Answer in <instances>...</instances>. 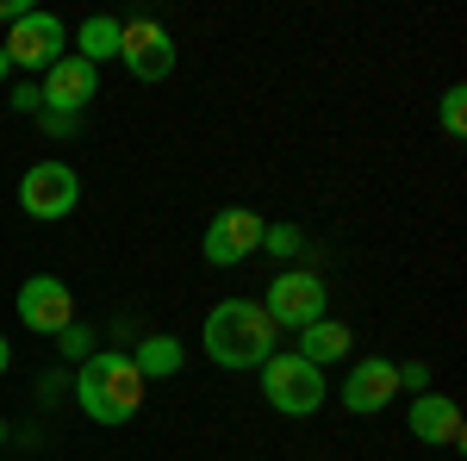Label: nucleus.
<instances>
[{
	"label": "nucleus",
	"instance_id": "obj_1",
	"mask_svg": "<svg viewBox=\"0 0 467 461\" xmlns=\"http://www.w3.org/2000/svg\"><path fill=\"white\" fill-rule=\"evenodd\" d=\"M275 343H281V330L268 324V312L255 299H218L206 312V324H200V350L213 355L218 368H231V374L262 368L275 355Z\"/></svg>",
	"mask_w": 467,
	"mask_h": 461
},
{
	"label": "nucleus",
	"instance_id": "obj_2",
	"mask_svg": "<svg viewBox=\"0 0 467 461\" xmlns=\"http://www.w3.org/2000/svg\"><path fill=\"white\" fill-rule=\"evenodd\" d=\"M144 374H138V361L119 350H94L81 361V374H75V399H81V412L94 418V424H131L138 412H144Z\"/></svg>",
	"mask_w": 467,
	"mask_h": 461
},
{
	"label": "nucleus",
	"instance_id": "obj_3",
	"mask_svg": "<svg viewBox=\"0 0 467 461\" xmlns=\"http://www.w3.org/2000/svg\"><path fill=\"white\" fill-rule=\"evenodd\" d=\"M262 399L281 412V418H312L324 399H330V387H324V368H312V361H299L293 350H275L262 368Z\"/></svg>",
	"mask_w": 467,
	"mask_h": 461
},
{
	"label": "nucleus",
	"instance_id": "obj_4",
	"mask_svg": "<svg viewBox=\"0 0 467 461\" xmlns=\"http://www.w3.org/2000/svg\"><path fill=\"white\" fill-rule=\"evenodd\" d=\"M255 306L268 312V324H275V330H306V324L330 319V287H324L312 268H281Z\"/></svg>",
	"mask_w": 467,
	"mask_h": 461
},
{
	"label": "nucleus",
	"instance_id": "obj_5",
	"mask_svg": "<svg viewBox=\"0 0 467 461\" xmlns=\"http://www.w3.org/2000/svg\"><path fill=\"white\" fill-rule=\"evenodd\" d=\"M19 206H26V218H37V225H57V218H69L75 206H81V175H75L69 162L44 156V162H32V169L19 175Z\"/></svg>",
	"mask_w": 467,
	"mask_h": 461
},
{
	"label": "nucleus",
	"instance_id": "obj_6",
	"mask_svg": "<svg viewBox=\"0 0 467 461\" xmlns=\"http://www.w3.org/2000/svg\"><path fill=\"white\" fill-rule=\"evenodd\" d=\"M119 63L138 81H169L181 50H175V37H169V26H156V19H119Z\"/></svg>",
	"mask_w": 467,
	"mask_h": 461
},
{
	"label": "nucleus",
	"instance_id": "obj_7",
	"mask_svg": "<svg viewBox=\"0 0 467 461\" xmlns=\"http://www.w3.org/2000/svg\"><path fill=\"white\" fill-rule=\"evenodd\" d=\"M100 94V69L94 63H81L75 50H63L50 69H44V81H37V107L57 112V119H81V107Z\"/></svg>",
	"mask_w": 467,
	"mask_h": 461
},
{
	"label": "nucleus",
	"instance_id": "obj_8",
	"mask_svg": "<svg viewBox=\"0 0 467 461\" xmlns=\"http://www.w3.org/2000/svg\"><path fill=\"white\" fill-rule=\"evenodd\" d=\"M13 306H19V324L37 330V337H63L75 324V293H69L63 275H32V281L19 287Z\"/></svg>",
	"mask_w": 467,
	"mask_h": 461
},
{
	"label": "nucleus",
	"instance_id": "obj_9",
	"mask_svg": "<svg viewBox=\"0 0 467 461\" xmlns=\"http://www.w3.org/2000/svg\"><path fill=\"white\" fill-rule=\"evenodd\" d=\"M0 50H6L13 69H50V63L69 50V32H63L57 13H26V19H13V37H6Z\"/></svg>",
	"mask_w": 467,
	"mask_h": 461
},
{
	"label": "nucleus",
	"instance_id": "obj_10",
	"mask_svg": "<svg viewBox=\"0 0 467 461\" xmlns=\"http://www.w3.org/2000/svg\"><path fill=\"white\" fill-rule=\"evenodd\" d=\"M206 262L213 268H237V262H250V256H262V218L250 213V206H224V213H213V225H206Z\"/></svg>",
	"mask_w": 467,
	"mask_h": 461
},
{
	"label": "nucleus",
	"instance_id": "obj_11",
	"mask_svg": "<svg viewBox=\"0 0 467 461\" xmlns=\"http://www.w3.org/2000/svg\"><path fill=\"white\" fill-rule=\"evenodd\" d=\"M393 399H399V361H387V355H361V361H349V374H343V405H349L356 418L387 412Z\"/></svg>",
	"mask_w": 467,
	"mask_h": 461
},
{
	"label": "nucleus",
	"instance_id": "obj_12",
	"mask_svg": "<svg viewBox=\"0 0 467 461\" xmlns=\"http://www.w3.org/2000/svg\"><path fill=\"white\" fill-rule=\"evenodd\" d=\"M405 424L418 443H431V449H462L467 430H462V405L455 399H442V393H418L411 399V412H405Z\"/></svg>",
	"mask_w": 467,
	"mask_h": 461
},
{
	"label": "nucleus",
	"instance_id": "obj_13",
	"mask_svg": "<svg viewBox=\"0 0 467 461\" xmlns=\"http://www.w3.org/2000/svg\"><path fill=\"white\" fill-rule=\"evenodd\" d=\"M349 350H356V337H349V324L337 319H318L299 330V361H312V368H324V361H349Z\"/></svg>",
	"mask_w": 467,
	"mask_h": 461
},
{
	"label": "nucleus",
	"instance_id": "obj_14",
	"mask_svg": "<svg viewBox=\"0 0 467 461\" xmlns=\"http://www.w3.org/2000/svg\"><path fill=\"white\" fill-rule=\"evenodd\" d=\"M131 361H138L144 381H169V374H181V343L175 337H144V343L131 350Z\"/></svg>",
	"mask_w": 467,
	"mask_h": 461
},
{
	"label": "nucleus",
	"instance_id": "obj_15",
	"mask_svg": "<svg viewBox=\"0 0 467 461\" xmlns=\"http://www.w3.org/2000/svg\"><path fill=\"white\" fill-rule=\"evenodd\" d=\"M81 63H107V57H119V19H107V13H94V19H81V50H75Z\"/></svg>",
	"mask_w": 467,
	"mask_h": 461
},
{
	"label": "nucleus",
	"instance_id": "obj_16",
	"mask_svg": "<svg viewBox=\"0 0 467 461\" xmlns=\"http://www.w3.org/2000/svg\"><path fill=\"white\" fill-rule=\"evenodd\" d=\"M299 225H262V256H275V262H293L299 256Z\"/></svg>",
	"mask_w": 467,
	"mask_h": 461
},
{
	"label": "nucleus",
	"instance_id": "obj_17",
	"mask_svg": "<svg viewBox=\"0 0 467 461\" xmlns=\"http://www.w3.org/2000/svg\"><path fill=\"white\" fill-rule=\"evenodd\" d=\"M442 131H449V138L467 131V88H449V94H442Z\"/></svg>",
	"mask_w": 467,
	"mask_h": 461
},
{
	"label": "nucleus",
	"instance_id": "obj_18",
	"mask_svg": "<svg viewBox=\"0 0 467 461\" xmlns=\"http://www.w3.org/2000/svg\"><path fill=\"white\" fill-rule=\"evenodd\" d=\"M57 343H63V355H69V361H88V355H94V330H81V324H69V330H63Z\"/></svg>",
	"mask_w": 467,
	"mask_h": 461
},
{
	"label": "nucleus",
	"instance_id": "obj_19",
	"mask_svg": "<svg viewBox=\"0 0 467 461\" xmlns=\"http://www.w3.org/2000/svg\"><path fill=\"white\" fill-rule=\"evenodd\" d=\"M431 393V368H424V361H399V393Z\"/></svg>",
	"mask_w": 467,
	"mask_h": 461
},
{
	"label": "nucleus",
	"instance_id": "obj_20",
	"mask_svg": "<svg viewBox=\"0 0 467 461\" xmlns=\"http://www.w3.org/2000/svg\"><path fill=\"white\" fill-rule=\"evenodd\" d=\"M13 112H37V88H32V81L13 88Z\"/></svg>",
	"mask_w": 467,
	"mask_h": 461
},
{
	"label": "nucleus",
	"instance_id": "obj_21",
	"mask_svg": "<svg viewBox=\"0 0 467 461\" xmlns=\"http://www.w3.org/2000/svg\"><path fill=\"white\" fill-rule=\"evenodd\" d=\"M6 368H13V343L0 337V374H6Z\"/></svg>",
	"mask_w": 467,
	"mask_h": 461
},
{
	"label": "nucleus",
	"instance_id": "obj_22",
	"mask_svg": "<svg viewBox=\"0 0 467 461\" xmlns=\"http://www.w3.org/2000/svg\"><path fill=\"white\" fill-rule=\"evenodd\" d=\"M6 75H13V63H6V50H0V81H6Z\"/></svg>",
	"mask_w": 467,
	"mask_h": 461
},
{
	"label": "nucleus",
	"instance_id": "obj_23",
	"mask_svg": "<svg viewBox=\"0 0 467 461\" xmlns=\"http://www.w3.org/2000/svg\"><path fill=\"white\" fill-rule=\"evenodd\" d=\"M0 449H6V418H0Z\"/></svg>",
	"mask_w": 467,
	"mask_h": 461
}]
</instances>
